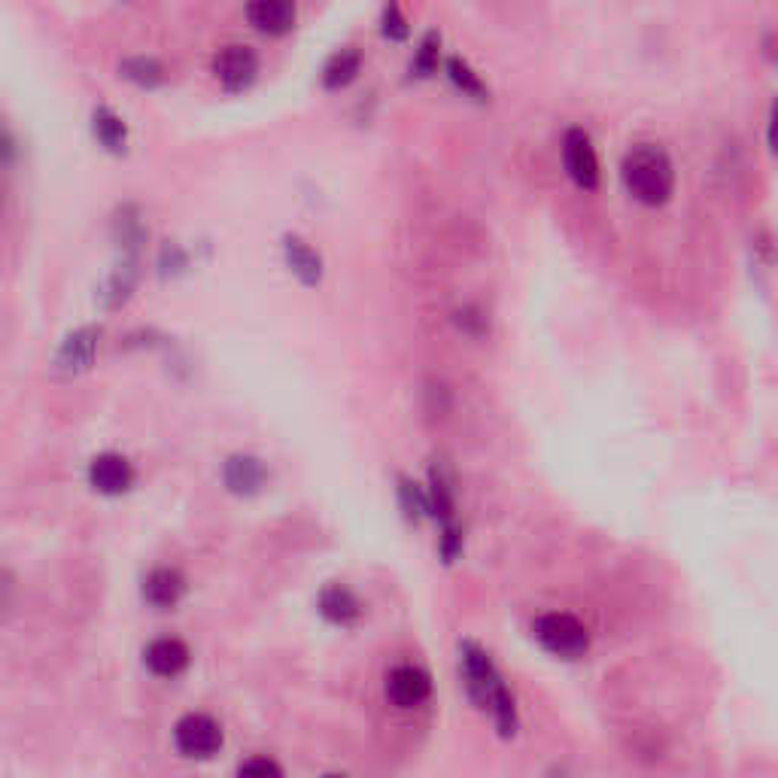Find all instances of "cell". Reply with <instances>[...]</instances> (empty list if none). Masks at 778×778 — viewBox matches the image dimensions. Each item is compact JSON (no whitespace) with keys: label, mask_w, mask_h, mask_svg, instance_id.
Returning <instances> with one entry per match:
<instances>
[{"label":"cell","mask_w":778,"mask_h":778,"mask_svg":"<svg viewBox=\"0 0 778 778\" xmlns=\"http://www.w3.org/2000/svg\"><path fill=\"white\" fill-rule=\"evenodd\" d=\"M460 669H463V684L468 696L475 700L477 709H490V715L496 717V724L503 733H515V700L505 688L499 669L493 666L490 653L484 648H477L472 641H465L463 653H460Z\"/></svg>","instance_id":"6da1fadb"},{"label":"cell","mask_w":778,"mask_h":778,"mask_svg":"<svg viewBox=\"0 0 778 778\" xmlns=\"http://www.w3.org/2000/svg\"><path fill=\"white\" fill-rule=\"evenodd\" d=\"M620 176L627 192L641 204H666L672 188H676V168L672 159L666 155V150L653 147V143H639L624 155L620 164Z\"/></svg>","instance_id":"7a4b0ae2"},{"label":"cell","mask_w":778,"mask_h":778,"mask_svg":"<svg viewBox=\"0 0 778 778\" xmlns=\"http://www.w3.org/2000/svg\"><path fill=\"white\" fill-rule=\"evenodd\" d=\"M532 636L539 639L544 651H551L553 657H563V660H575V657L587 653V648H591L587 627L575 615H565V612H551V615L536 617Z\"/></svg>","instance_id":"3957f363"},{"label":"cell","mask_w":778,"mask_h":778,"mask_svg":"<svg viewBox=\"0 0 778 778\" xmlns=\"http://www.w3.org/2000/svg\"><path fill=\"white\" fill-rule=\"evenodd\" d=\"M223 727L214 715H204V712H188L176 721L174 727V745L176 752L188 757V760H210L214 754H219L223 748Z\"/></svg>","instance_id":"277c9868"},{"label":"cell","mask_w":778,"mask_h":778,"mask_svg":"<svg viewBox=\"0 0 778 778\" xmlns=\"http://www.w3.org/2000/svg\"><path fill=\"white\" fill-rule=\"evenodd\" d=\"M432 696V678L423 666L402 663L387 676V700L396 709H417Z\"/></svg>","instance_id":"5b68a950"},{"label":"cell","mask_w":778,"mask_h":778,"mask_svg":"<svg viewBox=\"0 0 778 778\" xmlns=\"http://www.w3.org/2000/svg\"><path fill=\"white\" fill-rule=\"evenodd\" d=\"M563 162L569 176L575 180L581 188L599 186V159L593 150V140L587 131L572 128L563 140Z\"/></svg>","instance_id":"8992f818"},{"label":"cell","mask_w":778,"mask_h":778,"mask_svg":"<svg viewBox=\"0 0 778 778\" xmlns=\"http://www.w3.org/2000/svg\"><path fill=\"white\" fill-rule=\"evenodd\" d=\"M214 74L228 91H240V88L252 86V79L259 74V55L240 43L223 46L214 55Z\"/></svg>","instance_id":"52a82bcc"},{"label":"cell","mask_w":778,"mask_h":778,"mask_svg":"<svg viewBox=\"0 0 778 778\" xmlns=\"http://www.w3.org/2000/svg\"><path fill=\"white\" fill-rule=\"evenodd\" d=\"M88 484L101 496H122L134 487V468L122 453H101L88 465Z\"/></svg>","instance_id":"ba28073f"},{"label":"cell","mask_w":778,"mask_h":778,"mask_svg":"<svg viewBox=\"0 0 778 778\" xmlns=\"http://www.w3.org/2000/svg\"><path fill=\"white\" fill-rule=\"evenodd\" d=\"M183 596H186V577L174 565H155L150 575L143 577V599L159 612L174 608Z\"/></svg>","instance_id":"9c48e42d"},{"label":"cell","mask_w":778,"mask_h":778,"mask_svg":"<svg viewBox=\"0 0 778 778\" xmlns=\"http://www.w3.org/2000/svg\"><path fill=\"white\" fill-rule=\"evenodd\" d=\"M143 666L150 669L155 678H176L186 672L188 666V648L186 641L164 636V639H152L143 648Z\"/></svg>","instance_id":"30bf717a"},{"label":"cell","mask_w":778,"mask_h":778,"mask_svg":"<svg viewBox=\"0 0 778 778\" xmlns=\"http://www.w3.org/2000/svg\"><path fill=\"white\" fill-rule=\"evenodd\" d=\"M295 15L299 13L289 0H256L247 7L250 25L262 34H271V37L289 34L295 28Z\"/></svg>","instance_id":"8fae6325"},{"label":"cell","mask_w":778,"mask_h":778,"mask_svg":"<svg viewBox=\"0 0 778 778\" xmlns=\"http://www.w3.org/2000/svg\"><path fill=\"white\" fill-rule=\"evenodd\" d=\"M223 480H226V487L231 493L252 496V493H259L264 487L268 468H264L262 460H256L250 453H238V456H231L226 463V468H223Z\"/></svg>","instance_id":"7c38bea8"},{"label":"cell","mask_w":778,"mask_h":778,"mask_svg":"<svg viewBox=\"0 0 778 778\" xmlns=\"http://www.w3.org/2000/svg\"><path fill=\"white\" fill-rule=\"evenodd\" d=\"M320 615L326 617L328 624L338 627H350L363 615V603L356 599V593L344 584H328L326 591L320 593Z\"/></svg>","instance_id":"4fadbf2b"},{"label":"cell","mask_w":778,"mask_h":778,"mask_svg":"<svg viewBox=\"0 0 778 778\" xmlns=\"http://www.w3.org/2000/svg\"><path fill=\"white\" fill-rule=\"evenodd\" d=\"M283 259H287L289 271L299 277L302 283H307V287H316V283H320V277H323V259H320V252H316L307 240L287 235V238H283Z\"/></svg>","instance_id":"5bb4252c"},{"label":"cell","mask_w":778,"mask_h":778,"mask_svg":"<svg viewBox=\"0 0 778 778\" xmlns=\"http://www.w3.org/2000/svg\"><path fill=\"white\" fill-rule=\"evenodd\" d=\"M95 350H98V332L95 328H79L74 332L71 338L64 341L62 350H58V368L64 371H83L91 365L95 359Z\"/></svg>","instance_id":"9a60e30c"},{"label":"cell","mask_w":778,"mask_h":778,"mask_svg":"<svg viewBox=\"0 0 778 778\" xmlns=\"http://www.w3.org/2000/svg\"><path fill=\"white\" fill-rule=\"evenodd\" d=\"M359 67H363V52L353 50V46H347V50H338L335 55H332V58H328L326 67H323V86L326 88L347 86V83H353V79H356Z\"/></svg>","instance_id":"2e32d148"},{"label":"cell","mask_w":778,"mask_h":778,"mask_svg":"<svg viewBox=\"0 0 778 778\" xmlns=\"http://www.w3.org/2000/svg\"><path fill=\"white\" fill-rule=\"evenodd\" d=\"M91 128H95V138L101 140L104 147L110 152H122L128 143V128L122 122V116H116L110 107H98L91 116Z\"/></svg>","instance_id":"e0dca14e"},{"label":"cell","mask_w":778,"mask_h":778,"mask_svg":"<svg viewBox=\"0 0 778 778\" xmlns=\"http://www.w3.org/2000/svg\"><path fill=\"white\" fill-rule=\"evenodd\" d=\"M444 71H447L451 83L460 88L463 95H472V98H477V101H487V95H490V91H487V86H484V79H480V76H477L475 71H472V67L463 62V58H456V55H453V58H447Z\"/></svg>","instance_id":"ac0fdd59"},{"label":"cell","mask_w":778,"mask_h":778,"mask_svg":"<svg viewBox=\"0 0 778 778\" xmlns=\"http://www.w3.org/2000/svg\"><path fill=\"white\" fill-rule=\"evenodd\" d=\"M122 76L138 83L143 88H152L164 83V67L155 58H147V55H138V58H126L122 62Z\"/></svg>","instance_id":"d6986e66"},{"label":"cell","mask_w":778,"mask_h":778,"mask_svg":"<svg viewBox=\"0 0 778 778\" xmlns=\"http://www.w3.org/2000/svg\"><path fill=\"white\" fill-rule=\"evenodd\" d=\"M439 46H441V37L435 34V31H429L426 37H423V43H420V50H417L414 62H411V74L417 76L435 74V67H439Z\"/></svg>","instance_id":"ffe728a7"},{"label":"cell","mask_w":778,"mask_h":778,"mask_svg":"<svg viewBox=\"0 0 778 778\" xmlns=\"http://www.w3.org/2000/svg\"><path fill=\"white\" fill-rule=\"evenodd\" d=\"M238 778H287V772H283V766L277 764L274 757L256 754V757H247L238 766Z\"/></svg>","instance_id":"44dd1931"},{"label":"cell","mask_w":778,"mask_h":778,"mask_svg":"<svg viewBox=\"0 0 778 778\" xmlns=\"http://www.w3.org/2000/svg\"><path fill=\"white\" fill-rule=\"evenodd\" d=\"M383 37L389 40H408V19H404L402 7H396V3H389L387 10H383Z\"/></svg>","instance_id":"7402d4cb"},{"label":"cell","mask_w":778,"mask_h":778,"mask_svg":"<svg viewBox=\"0 0 778 778\" xmlns=\"http://www.w3.org/2000/svg\"><path fill=\"white\" fill-rule=\"evenodd\" d=\"M10 591H13V587H10V584L3 581V572H0V608L10 603Z\"/></svg>","instance_id":"603a6c76"},{"label":"cell","mask_w":778,"mask_h":778,"mask_svg":"<svg viewBox=\"0 0 778 778\" xmlns=\"http://www.w3.org/2000/svg\"><path fill=\"white\" fill-rule=\"evenodd\" d=\"M323 778H347V776H338V772H328V776H323Z\"/></svg>","instance_id":"cb8c5ba5"}]
</instances>
